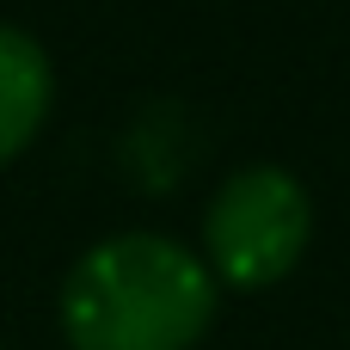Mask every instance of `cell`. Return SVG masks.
<instances>
[{"mask_svg": "<svg viewBox=\"0 0 350 350\" xmlns=\"http://www.w3.org/2000/svg\"><path fill=\"white\" fill-rule=\"evenodd\" d=\"M55 314L74 350H191L215 326V271L166 234H117L74 258Z\"/></svg>", "mask_w": 350, "mask_h": 350, "instance_id": "obj_1", "label": "cell"}, {"mask_svg": "<svg viewBox=\"0 0 350 350\" xmlns=\"http://www.w3.org/2000/svg\"><path fill=\"white\" fill-rule=\"evenodd\" d=\"M308 234H314V209L301 178H289L283 166H240L209 197L203 265L228 289H271L301 265Z\"/></svg>", "mask_w": 350, "mask_h": 350, "instance_id": "obj_2", "label": "cell"}, {"mask_svg": "<svg viewBox=\"0 0 350 350\" xmlns=\"http://www.w3.org/2000/svg\"><path fill=\"white\" fill-rule=\"evenodd\" d=\"M49 117V55L25 31L0 25V166L31 148Z\"/></svg>", "mask_w": 350, "mask_h": 350, "instance_id": "obj_3", "label": "cell"}]
</instances>
